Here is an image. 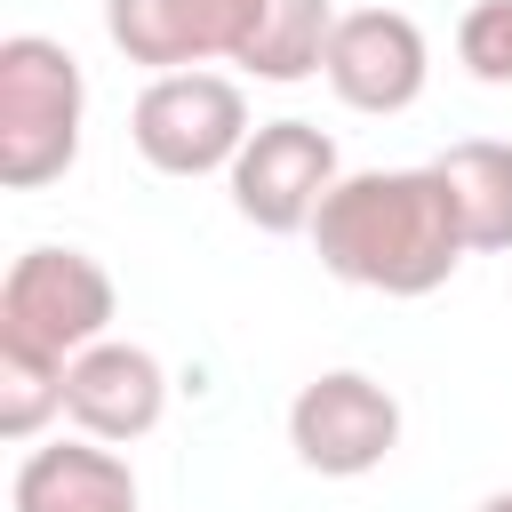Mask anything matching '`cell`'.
<instances>
[{
  "instance_id": "6da1fadb",
  "label": "cell",
  "mask_w": 512,
  "mask_h": 512,
  "mask_svg": "<svg viewBox=\"0 0 512 512\" xmlns=\"http://www.w3.org/2000/svg\"><path fill=\"white\" fill-rule=\"evenodd\" d=\"M312 248L344 288H368V296H432L472 256L432 160L336 176L312 216Z\"/></svg>"
},
{
  "instance_id": "7a4b0ae2",
  "label": "cell",
  "mask_w": 512,
  "mask_h": 512,
  "mask_svg": "<svg viewBox=\"0 0 512 512\" xmlns=\"http://www.w3.org/2000/svg\"><path fill=\"white\" fill-rule=\"evenodd\" d=\"M80 120H88V80L80 56L48 32H8L0 40V184L40 192L80 160Z\"/></svg>"
},
{
  "instance_id": "3957f363",
  "label": "cell",
  "mask_w": 512,
  "mask_h": 512,
  "mask_svg": "<svg viewBox=\"0 0 512 512\" xmlns=\"http://www.w3.org/2000/svg\"><path fill=\"white\" fill-rule=\"evenodd\" d=\"M112 272L88 248H24L0 280V344L72 360L112 328Z\"/></svg>"
},
{
  "instance_id": "277c9868",
  "label": "cell",
  "mask_w": 512,
  "mask_h": 512,
  "mask_svg": "<svg viewBox=\"0 0 512 512\" xmlns=\"http://www.w3.org/2000/svg\"><path fill=\"white\" fill-rule=\"evenodd\" d=\"M128 136L160 176H216L248 144V96H240V80L200 72V64L192 72H152V88L128 112Z\"/></svg>"
},
{
  "instance_id": "5b68a950",
  "label": "cell",
  "mask_w": 512,
  "mask_h": 512,
  "mask_svg": "<svg viewBox=\"0 0 512 512\" xmlns=\"http://www.w3.org/2000/svg\"><path fill=\"white\" fill-rule=\"evenodd\" d=\"M288 448L320 480H360L400 448V400L360 368H328L288 400Z\"/></svg>"
},
{
  "instance_id": "8992f818",
  "label": "cell",
  "mask_w": 512,
  "mask_h": 512,
  "mask_svg": "<svg viewBox=\"0 0 512 512\" xmlns=\"http://www.w3.org/2000/svg\"><path fill=\"white\" fill-rule=\"evenodd\" d=\"M232 176V208L256 224V232H312L328 184L344 176L336 168V136L312 128V120H264L248 128L240 160L224 168Z\"/></svg>"
},
{
  "instance_id": "52a82bcc",
  "label": "cell",
  "mask_w": 512,
  "mask_h": 512,
  "mask_svg": "<svg viewBox=\"0 0 512 512\" xmlns=\"http://www.w3.org/2000/svg\"><path fill=\"white\" fill-rule=\"evenodd\" d=\"M320 72L352 112H408L432 80V48L408 8H352V16H336Z\"/></svg>"
},
{
  "instance_id": "ba28073f",
  "label": "cell",
  "mask_w": 512,
  "mask_h": 512,
  "mask_svg": "<svg viewBox=\"0 0 512 512\" xmlns=\"http://www.w3.org/2000/svg\"><path fill=\"white\" fill-rule=\"evenodd\" d=\"M256 24V0H104V32L128 64L192 72L216 56H240Z\"/></svg>"
},
{
  "instance_id": "9c48e42d",
  "label": "cell",
  "mask_w": 512,
  "mask_h": 512,
  "mask_svg": "<svg viewBox=\"0 0 512 512\" xmlns=\"http://www.w3.org/2000/svg\"><path fill=\"white\" fill-rule=\"evenodd\" d=\"M64 416L88 432V440H144L160 416H168V368L144 352V344H88L64 360Z\"/></svg>"
},
{
  "instance_id": "30bf717a",
  "label": "cell",
  "mask_w": 512,
  "mask_h": 512,
  "mask_svg": "<svg viewBox=\"0 0 512 512\" xmlns=\"http://www.w3.org/2000/svg\"><path fill=\"white\" fill-rule=\"evenodd\" d=\"M16 512H144L136 472L112 456V440H56L16 464Z\"/></svg>"
},
{
  "instance_id": "8fae6325",
  "label": "cell",
  "mask_w": 512,
  "mask_h": 512,
  "mask_svg": "<svg viewBox=\"0 0 512 512\" xmlns=\"http://www.w3.org/2000/svg\"><path fill=\"white\" fill-rule=\"evenodd\" d=\"M432 168H440V184H448V208H456V224H464V248H480V256L512 248V144L464 136V144H448Z\"/></svg>"
},
{
  "instance_id": "7c38bea8",
  "label": "cell",
  "mask_w": 512,
  "mask_h": 512,
  "mask_svg": "<svg viewBox=\"0 0 512 512\" xmlns=\"http://www.w3.org/2000/svg\"><path fill=\"white\" fill-rule=\"evenodd\" d=\"M328 32H336L328 0H256V24H248V40H240L232 64L288 88V80H312L328 64Z\"/></svg>"
},
{
  "instance_id": "4fadbf2b",
  "label": "cell",
  "mask_w": 512,
  "mask_h": 512,
  "mask_svg": "<svg viewBox=\"0 0 512 512\" xmlns=\"http://www.w3.org/2000/svg\"><path fill=\"white\" fill-rule=\"evenodd\" d=\"M56 408H64V360L24 352V344H0V432L8 440H32Z\"/></svg>"
},
{
  "instance_id": "5bb4252c",
  "label": "cell",
  "mask_w": 512,
  "mask_h": 512,
  "mask_svg": "<svg viewBox=\"0 0 512 512\" xmlns=\"http://www.w3.org/2000/svg\"><path fill=\"white\" fill-rule=\"evenodd\" d=\"M456 56H464L472 80L504 88V80H512V0H472V8L456 16Z\"/></svg>"
},
{
  "instance_id": "9a60e30c",
  "label": "cell",
  "mask_w": 512,
  "mask_h": 512,
  "mask_svg": "<svg viewBox=\"0 0 512 512\" xmlns=\"http://www.w3.org/2000/svg\"><path fill=\"white\" fill-rule=\"evenodd\" d=\"M480 512H512V488H496V496H480Z\"/></svg>"
}]
</instances>
